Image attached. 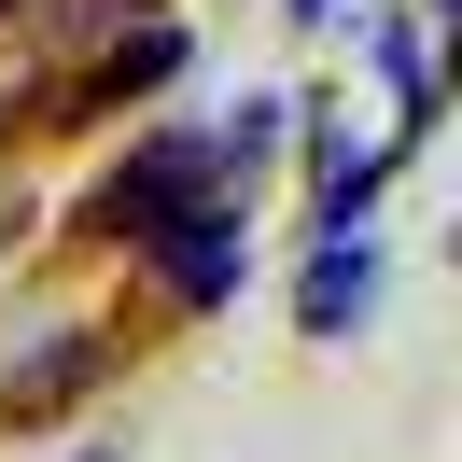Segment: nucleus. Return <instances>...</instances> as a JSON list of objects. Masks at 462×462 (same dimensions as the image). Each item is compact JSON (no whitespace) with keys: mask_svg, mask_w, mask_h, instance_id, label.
I'll use <instances>...</instances> for the list:
<instances>
[{"mask_svg":"<svg viewBox=\"0 0 462 462\" xmlns=\"http://www.w3.org/2000/svg\"><path fill=\"white\" fill-rule=\"evenodd\" d=\"M197 197H225L210 141H197V126H154V141L126 154V169L98 182V197H85V238H126V253H154V238H169V225H182Z\"/></svg>","mask_w":462,"mask_h":462,"instance_id":"1","label":"nucleus"},{"mask_svg":"<svg viewBox=\"0 0 462 462\" xmlns=\"http://www.w3.org/2000/svg\"><path fill=\"white\" fill-rule=\"evenodd\" d=\"M238 266H253V225H238V197H197L169 238H154V281H169L182 309H225V294H238Z\"/></svg>","mask_w":462,"mask_h":462,"instance_id":"2","label":"nucleus"},{"mask_svg":"<svg viewBox=\"0 0 462 462\" xmlns=\"http://www.w3.org/2000/svg\"><path fill=\"white\" fill-rule=\"evenodd\" d=\"M365 309H378V238H322V253L294 266V322H309V337H350Z\"/></svg>","mask_w":462,"mask_h":462,"instance_id":"3","label":"nucleus"},{"mask_svg":"<svg viewBox=\"0 0 462 462\" xmlns=\"http://www.w3.org/2000/svg\"><path fill=\"white\" fill-rule=\"evenodd\" d=\"M98 365H113V337H98V322H57V350H42V365H14V378H0V406H14V420H57V406L85 393Z\"/></svg>","mask_w":462,"mask_h":462,"instance_id":"4","label":"nucleus"},{"mask_svg":"<svg viewBox=\"0 0 462 462\" xmlns=\"http://www.w3.org/2000/svg\"><path fill=\"white\" fill-rule=\"evenodd\" d=\"M169 70H182V29L154 14V29H126V42H113V70H98V113H126V98H154Z\"/></svg>","mask_w":462,"mask_h":462,"instance_id":"5","label":"nucleus"},{"mask_svg":"<svg viewBox=\"0 0 462 462\" xmlns=\"http://www.w3.org/2000/svg\"><path fill=\"white\" fill-rule=\"evenodd\" d=\"M281 126H294V98H238V113L210 126V169H253V154H281Z\"/></svg>","mask_w":462,"mask_h":462,"instance_id":"6","label":"nucleus"},{"mask_svg":"<svg viewBox=\"0 0 462 462\" xmlns=\"http://www.w3.org/2000/svg\"><path fill=\"white\" fill-rule=\"evenodd\" d=\"M378 70H393V98H406V141L434 126V57H420V29H378Z\"/></svg>","mask_w":462,"mask_h":462,"instance_id":"7","label":"nucleus"},{"mask_svg":"<svg viewBox=\"0 0 462 462\" xmlns=\"http://www.w3.org/2000/svg\"><path fill=\"white\" fill-rule=\"evenodd\" d=\"M281 14H294V29H322V14H337V0H281Z\"/></svg>","mask_w":462,"mask_h":462,"instance_id":"8","label":"nucleus"},{"mask_svg":"<svg viewBox=\"0 0 462 462\" xmlns=\"http://www.w3.org/2000/svg\"><path fill=\"white\" fill-rule=\"evenodd\" d=\"M420 14H448V0H420Z\"/></svg>","mask_w":462,"mask_h":462,"instance_id":"9","label":"nucleus"}]
</instances>
